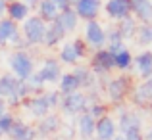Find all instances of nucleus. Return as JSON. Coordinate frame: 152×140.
<instances>
[{"instance_id": "nucleus-1", "label": "nucleus", "mask_w": 152, "mask_h": 140, "mask_svg": "<svg viewBox=\"0 0 152 140\" xmlns=\"http://www.w3.org/2000/svg\"><path fill=\"white\" fill-rule=\"evenodd\" d=\"M31 92L27 88L25 81H19L18 77H14L12 73L0 75V98L6 100L8 106H21V102L25 98H29Z\"/></svg>"}, {"instance_id": "nucleus-2", "label": "nucleus", "mask_w": 152, "mask_h": 140, "mask_svg": "<svg viewBox=\"0 0 152 140\" xmlns=\"http://www.w3.org/2000/svg\"><path fill=\"white\" fill-rule=\"evenodd\" d=\"M60 92L58 90H48V92H41V94H33L29 98H25L21 102V106L29 111L33 117L42 119L50 113L54 107L60 106Z\"/></svg>"}, {"instance_id": "nucleus-3", "label": "nucleus", "mask_w": 152, "mask_h": 140, "mask_svg": "<svg viewBox=\"0 0 152 140\" xmlns=\"http://www.w3.org/2000/svg\"><path fill=\"white\" fill-rule=\"evenodd\" d=\"M8 67L10 73L19 81H27L37 71L33 54H29L27 50H12V54L8 56Z\"/></svg>"}, {"instance_id": "nucleus-4", "label": "nucleus", "mask_w": 152, "mask_h": 140, "mask_svg": "<svg viewBox=\"0 0 152 140\" xmlns=\"http://www.w3.org/2000/svg\"><path fill=\"white\" fill-rule=\"evenodd\" d=\"M104 90H106V96L112 104H123L133 90V79H131V75L121 73L119 77L110 79L104 86Z\"/></svg>"}, {"instance_id": "nucleus-5", "label": "nucleus", "mask_w": 152, "mask_h": 140, "mask_svg": "<svg viewBox=\"0 0 152 140\" xmlns=\"http://www.w3.org/2000/svg\"><path fill=\"white\" fill-rule=\"evenodd\" d=\"M89 69L94 73V77L98 81L110 77V73L115 69V63H114V54H112L108 48H100V50H94L91 54L89 59Z\"/></svg>"}, {"instance_id": "nucleus-6", "label": "nucleus", "mask_w": 152, "mask_h": 140, "mask_svg": "<svg viewBox=\"0 0 152 140\" xmlns=\"http://www.w3.org/2000/svg\"><path fill=\"white\" fill-rule=\"evenodd\" d=\"M23 41L27 42V46H42L45 41V31H46V23L42 21L39 15H29L19 27Z\"/></svg>"}, {"instance_id": "nucleus-7", "label": "nucleus", "mask_w": 152, "mask_h": 140, "mask_svg": "<svg viewBox=\"0 0 152 140\" xmlns=\"http://www.w3.org/2000/svg\"><path fill=\"white\" fill-rule=\"evenodd\" d=\"M91 106V100L87 92H73V94H67V96H62L60 98V111H62L64 115H67V117H75V115H81L85 113L87 110H89Z\"/></svg>"}, {"instance_id": "nucleus-8", "label": "nucleus", "mask_w": 152, "mask_h": 140, "mask_svg": "<svg viewBox=\"0 0 152 140\" xmlns=\"http://www.w3.org/2000/svg\"><path fill=\"white\" fill-rule=\"evenodd\" d=\"M83 42L93 52L100 50V48H106V27L98 19L87 21L85 27H83Z\"/></svg>"}, {"instance_id": "nucleus-9", "label": "nucleus", "mask_w": 152, "mask_h": 140, "mask_svg": "<svg viewBox=\"0 0 152 140\" xmlns=\"http://www.w3.org/2000/svg\"><path fill=\"white\" fill-rule=\"evenodd\" d=\"M102 12L106 14L108 19L115 23L127 17H133L131 15V0H106L102 6Z\"/></svg>"}, {"instance_id": "nucleus-10", "label": "nucleus", "mask_w": 152, "mask_h": 140, "mask_svg": "<svg viewBox=\"0 0 152 140\" xmlns=\"http://www.w3.org/2000/svg\"><path fill=\"white\" fill-rule=\"evenodd\" d=\"M129 98L133 102V106L150 110V106H152V77L146 79V81H141L137 86H133Z\"/></svg>"}, {"instance_id": "nucleus-11", "label": "nucleus", "mask_w": 152, "mask_h": 140, "mask_svg": "<svg viewBox=\"0 0 152 140\" xmlns=\"http://www.w3.org/2000/svg\"><path fill=\"white\" fill-rule=\"evenodd\" d=\"M37 73L42 77V81H45L46 85H58L64 69H62V63L58 62V58L48 56V58L42 59V63H41V67H39Z\"/></svg>"}, {"instance_id": "nucleus-12", "label": "nucleus", "mask_w": 152, "mask_h": 140, "mask_svg": "<svg viewBox=\"0 0 152 140\" xmlns=\"http://www.w3.org/2000/svg\"><path fill=\"white\" fill-rule=\"evenodd\" d=\"M102 6H104L102 0H79L73 6V10L77 14V17L87 23L98 19V15L102 14Z\"/></svg>"}, {"instance_id": "nucleus-13", "label": "nucleus", "mask_w": 152, "mask_h": 140, "mask_svg": "<svg viewBox=\"0 0 152 140\" xmlns=\"http://www.w3.org/2000/svg\"><path fill=\"white\" fill-rule=\"evenodd\" d=\"M115 123H118L121 136L125 133H129V131H142V119L135 110H121L119 107V119Z\"/></svg>"}, {"instance_id": "nucleus-14", "label": "nucleus", "mask_w": 152, "mask_h": 140, "mask_svg": "<svg viewBox=\"0 0 152 140\" xmlns=\"http://www.w3.org/2000/svg\"><path fill=\"white\" fill-rule=\"evenodd\" d=\"M133 69L141 81L152 77V50H141L137 56H133Z\"/></svg>"}, {"instance_id": "nucleus-15", "label": "nucleus", "mask_w": 152, "mask_h": 140, "mask_svg": "<svg viewBox=\"0 0 152 140\" xmlns=\"http://www.w3.org/2000/svg\"><path fill=\"white\" fill-rule=\"evenodd\" d=\"M66 31L60 27L58 21H52V23H46V31H45V41H42V48H52L64 44V41H66Z\"/></svg>"}, {"instance_id": "nucleus-16", "label": "nucleus", "mask_w": 152, "mask_h": 140, "mask_svg": "<svg viewBox=\"0 0 152 140\" xmlns=\"http://www.w3.org/2000/svg\"><path fill=\"white\" fill-rule=\"evenodd\" d=\"M131 15L137 23H152V0H131Z\"/></svg>"}, {"instance_id": "nucleus-17", "label": "nucleus", "mask_w": 152, "mask_h": 140, "mask_svg": "<svg viewBox=\"0 0 152 140\" xmlns=\"http://www.w3.org/2000/svg\"><path fill=\"white\" fill-rule=\"evenodd\" d=\"M31 15V8L27 6L25 2H21V0H12V2H8L6 6V17L12 19L14 23H23L27 17Z\"/></svg>"}, {"instance_id": "nucleus-18", "label": "nucleus", "mask_w": 152, "mask_h": 140, "mask_svg": "<svg viewBox=\"0 0 152 140\" xmlns=\"http://www.w3.org/2000/svg\"><path fill=\"white\" fill-rule=\"evenodd\" d=\"M115 134H118V125H115V121L110 117V115H106V117H102V119L96 121L94 136L98 140H114Z\"/></svg>"}, {"instance_id": "nucleus-19", "label": "nucleus", "mask_w": 152, "mask_h": 140, "mask_svg": "<svg viewBox=\"0 0 152 140\" xmlns=\"http://www.w3.org/2000/svg\"><path fill=\"white\" fill-rule=\"evenodd\" d=\"M71 73H73L75 77L79 79L83 90H94V88H96L98 79L94 77V73L89 69V65H81V63H77V65L71 69Z\"/></svg>"}, {"instance_id": "nucleus-20", "label": "nucleus", "mask_w": 152, "mask_h": 140, "mask_svg": "<svg viewBox=\"0 0 152 140\" xmlns=\"http://www.w3.org/2000/svg\"><path fill=\"white\" fill-rule=\"evenodd\" d=\"M8 136H10V140H35L37 138V131H35V127L15 119L10 133H8Z\"/></svg>"}, {"instance_id": "nucleus-21", "label": "nucleus", "mask_w": 152, "mask_h": 140, "mask_svg": "<svg viewBox=\"0 0 152 140\" xmlns=\"http://www.w3.org/2000/svg\"><path fill=\"white\" fill-rule=\"evenodd\" d=\"M60 127H62V121H60V117L56 113H48L46 117L39 119L37 127H35V131H37V134H41V136H50V134L58 133Z\"/></svg>"}, {"instance_id": "nucleus-22", "label": "nucleus", "mask_w": 152, "mask_h": 140, "mask_svg": "<svg viewBox=\"0 0 152 140\" xmlns=\"http://www.w3.org/2000/svg\"><path fill=\"white\" fill-rule=\"evenodd\" d=\"M79 59H81V56H79L77 48H75V44H73V41L64 42L62 48H60V52H58V62L62 63V65L75 67L79 63Z\"/></svg>"}, {"instance_id": "nucleus-23", "label": "nucleus", "mask_w": 152, "mask_h": 140, "mask_svg": "<svg viewBox=\"0 0 152 140\" xmlns=\"http://www.w3.org/2000/svg\"><path fill=\"white\" fill-rule=\"evenodd\" d=\"M81 88V83H79V79L75 77L73 73H62V77H60L58 81V92L60 96H67V94H73V92H79Z\"/></svg>"}, {"instance_id": "nucleus-24", "label": "nucleus", "mask_w": 152, "mask_h": 140, "mask_svg": "<svg viewBox=\"0 0 152 140\" xmlns=\"http://www.w3.org/2000/svg\"><path fill=\"white\" fill-rule=\"evenodd\" d=\"M56 21H58L60 27L66 31V35H69V33H75V31H77L79 21H81V19L77 17V14H75L73 8H67V10L60 12V15H58V19H56Z\"/></svg>"}, {"instance_id": "nucleus-25", "label": "nucleus", "mask_w": 152, "mask_h": 140, "mask_svg": "<svg viewBox=\"0 0 152 140\" xmlns=\"http://www.w3.org/2000/svg\"><path fill=\"white\" fill-rule=\"evenodd\" d=\"M37 15L45 23H52V21L58 19L60 10H58V6L54 4V0H41V2L37 4Z\"/></svg>"}, {"instance_id": "nucleus-26", "label": "nucleus", "mask_w": 152, "mask_h": 140, "mask_svg": "<svg viewBox=\"0 0 152 140\" xmlns=\"http://www.w3.org/2000/svg\"><path fill=\"white\" fill-rule=\"evenodd\" d=\"M94 127H96V121L87 111L77 117V133L83 140H91L94 136Z\"/></svg>"}, {"instance_id": "nucleus-27", "label": "nucleus", "mask_w": 152, "mask_h": 140, "mask_svg": "<svg viewBox=\"0 0 152 140\" xmlns=\"http://www.w3.org/2000/svg\"><path fill=\"white\" fill-rule=\"evenodd\" d=\"M133 41L142 50H148V46H152V23H139Z\"/></svg>"}, {"instance_id": "nucleus-28", "label": "nucleus", "mask_w": 152, "mask_h": 140, "mask_svg": "<svg viewBox=\"0 0 152 140\" xmlns=\"http://www.w3.org/2000/svg\"><path fill=\"white\" fill-rule=\"evenodd\" d=\"M115 27H118L119 35H121V41L125 42V41H133V38H135V33H137L139 23L135 21L133 17H127V19H123V21H118Z\"/></svg>"}, {"instance_id": "nucleus-29", "label": "nucleus", "mask_w": 152, "mask_h": 140, "mask_svg": "<svg viewBox=\"0 0 152 140\" xmlns=\"http://www.w3.org/2000/svg\"><path fill=\"white\" fill-rule=\"evenodd\" d=\"M114 63H115V69L121 71V73L133 69V54H131L129 48H125V50L114 54Z\"/></svg>"}, {"instance_id": "nucleus-30", "label": "nucleus", "mask_w": 152, "mask_h": 140, "mask_svg": "<svg viewBox=\"0 0 152 140\" xmlns=\"http://www.w3.org/2000/svg\"><path fill=\"white\" fill-rule=\"evenodd\" d=\"M25 85H27V88H29L31 96H33V94H41L46 83L42 81V77H41V75L37 73V71H35V73H33V75H31V77H29V79L25 81Z\"/></svg>"}, {"instance_id": "nucleus-31", "label": "nucleus", "mask_w": 152, "mask_h": 140, "mask_svg": "<svg viewBox=\"0 0 152 140\" xmlns=\"http://www.w3.org/2000/svg\"><path fill=\"white\" fill-rule=\"evenodd\" d=\"M87 113H89L94 121H98V119H102V117L108 115V107H106V104H102V102H93L89 106V110H87Z\"/></svg>"}, {"instance_id": "nucleus-32", "label": "nucleus", "mask_w": 152, "mask_h": 140, "mask_svg": "<svg viewBox=\"0 0 152 140\" xmlns=\"http://www.w3.org/2000/svg\"><path fill=\"white\" fill-rule=\"evenodd\" d=\"M14 121H15V117L12 113H4L2 117H0V138H2V136H8V133H10Z\"/></svg>"}, {"instance_id": "nucleus-33", "label": "nucleus", "mask_w": 152, "mask_h": 140, "mask_svg": "<svg viewBox=\"0 0 152 140\" xmlns=\"http://www.w3.org/2000/svg\"><path fill=\"white\" fill-rule=\"evenodd\" d=\"M112 42H121V35H119L115 25L106 27V44H112Z\"/></svg>"}, {"instance_id": "nucleus-34", "label": "nucleus", "mask_w": 152, "mask_h": 140, "mask_svg": "<svg viewBox=\"0 0 152 140\" xmlns=\"http://www.w3.org/2000/svg\"><path fill=\"white\" fill-rule=\"evenodd\" d=\"M123 138L125 140H145V134H142V131H129V133L123 134Z\"/></svg>"}, {"instance_id": "nucleus-35", "label": "nucleus", "mask_w": 152, "mask_h": 140, "mask_svg": "<svg viewBox=\"0 0 152 140\" xmlns=\"http://www.w3.org/2000/svg\"><path fill=\"white\" fill-rule=\"evenodd\" d=\"M106 48H108V50H110L112 52V54H118V52H121V50H125V48H127V44H125V42H112V44H106Z\"/></svg>"}, {"instance_id": "nucleus-36", "label": "nucleus", "mask_w": 152, "mask_h": 140, "mask_svg": "<svg viewBox=\"0 0 152 140\" xmlns=\"http://www.w3.org/2000/svg\"><path fill=\"white\" fill-rule=\"evenodd\" d=\"M54 4L58 6V10H60V12H64V10H67V8H71L67 0H54Z\"/></svg>"}, {"instance_id": "nucleus-37", "label": "nucleus", "mask_w": 152, "mask_h": 140, "mask_svg": "<svg viewBox=\"0 0 152 140\" xmlns=\"http://www.w3.org/2000/svg\"><path fill=\"white\" fill-rule=\"evenodd\" d=\"M6 6H8L6 0H0V19L6 17Z\"/></svg>"}, {"instance_id": "nucleus-38", "label": "nucleus", "mask_w": 152, "mask_h": 140, "mask_svg": "<svg viewBox=\"0 0 152 140\" xmlns=\"http://www.w3.org/2000/svg\"><path fill=\"white\" fill-rule=\"evenodd\" d=\"M4 113H8V104H6V100L0 98V117H2Z\"/></svg>"}, {"instance_id": "nucleus-39", "label": "nucleus", "mask_w": 152, "mask_h": 140, "mask_svg": "<svg viewBox=\"0 0 152 140\" xmlns=\"http://www.w3.org/2000/svg\"><path fill=\"white\" fill-rule=\"evenodd\" d=\"M21 2H25V4H27V6H29V8H31V10H33V8H37V4H39V2H41V0H21Z\"/></svg>"}, {"instance_id": "nucleus-40", "label": "nucleus", "mask_w": 152, "mask_h": 140, "mask_svg": "<svg viewBox=\"0 0 152 140\" xmlns=\"http://www.w3.org/2000/svg\"><path fill=\"white\" fill-rule=\"evenodd\" d=\"M145 140H152V127L148 129V133H146V136H145Z\"/></svg>"}, {"instance_id": "nucleus-41", "label": "nucleus", "mask_w": 152, "mask_h": 140, "mask_svg": "<svg viewBox=\"0 0 152 140\" xmlns=\"http://www.w3.org/2000/svg\"><path fill=\"white\" fill-rule=\"evenodd\" d=\"M67 2H69V6H71V8H73V6H75V4H77V2H79V0H67Z\"/></svg>"}, {"instance_id": "nucleus-42", "label": "nucleus", "mask_w": 152, "mask_h": 140, "mask_svg": "<svg viewBox=\"0 0 152 140\" xmlns=\"http://www.w3.org/2000/svg\"><path fill=\"white\" fill-rule=\"evenodd\" d=\"M114 140H125V138H123V136H115Z\"/></svg>"}, {"instance_id": "nucleus-43", "label": "nucleus", "mask_w": 152, "mask_h": 140, "mask_svg": "<svg viewBox=\"0 0 152 140\" xmlns=\"http://www.w3.org/2000/svg\"><path fill=\"white\" fill-rule=\"evenodd\" d=\"M6 2H12V0H6Z\"/></svg>"}, {"instance_id": "nucleus-44", "label": "nucleus", "mask_w": 152, "mask_h": 140, "mask_svg": "<svg viewBox=\"0 0 152 140\" xmlns=\"http://www.w3.org/2000/svg\"><path fill=\"white\" fill-rule=\"evenodd\" d=\"M150 110H152V106H150Z\"/></svg>"}]
</instances>
